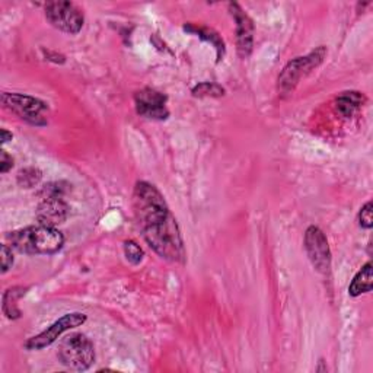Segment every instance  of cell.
Returning a JSON list of instances; mask_svg holds the SVG:
<instances>
[{"mask_svg": "<svg viewBox=\"0 0 373 373\" xmlns=\"http://www.w3.org/2000/svg\"><path fill=\"white\" fill-rule=\"evenodd\" d=\"M134 216L145 241L159 256L172 263L185 261V245L177 219L173 217L165 197L154 184L136 182L133 191Z\"/></svg>", "mask_w": 373, "mask_h": 373, "instance_id": "1", "label": "cell"}, {"mask_svg": "<svg viewBox=\"0 0 373 373\" xmlns=\"http://www.w3.org/2000/svg\"><path fill=\"white\" fill-rule=\"evenodd\" d=\"M6 239L12 248L28 255H51L60 251L64 245V237L60 230L40 224L10 232Z\"/></svg>", "mask_w": 373, "mask_h": 373, "instance_id": "2", "label": "cell"}, {"mask_svg": "<svg viewBox=\"0 0 373 373\" xmlns=\"http://www.w3.org/2000/svg\"><path fill=\"white\" fill-rule=\"evenodd\" d=\"M57 357L64 368L85 372L95 361V347L85 334L75 333L64 337L58 344Z\"/></svg>", "mask_w": 373, "mask_h": 373, "instance_id": "3", "label": "cell"}, {"mask_svg": "<svg viewBox=\"0 0 373 373\" xmlns=\"http://www.w3.org/2000/svg\"><path fill=\"white\" fill-rule=\"evenodd\" d=\"M325 56L326 49L321 45L317 50L311 51L308 56L296 57L293 60H290L277 79V89L280 95H289V93L293 92L302 77H305L313 69H317L324 62Z\"/></svg>", "mask_w": 373, "mask_h": 373, "instance_id": "4", "label": "cell"}, {"mask_svg": "<svg viewBox=\"0 0 373 373\" xmlns=\"http://www.w3.org/2000/svg\"><path fill=\"white\" fill-rule=\"evenodd\" d=\"M2 104L10 112L18 115L21 120L27 121L35 127H44L49 124V104L23 93H9L5 92L2 95Z\"/></svg>", "mask_w": 373, "mask_h": 373, "instance_id": "5", "label": "cell"}, {"mask_svg": "<svg viewBox=\"0 0 373 373\" xmlns=\"http://www.w3.org/2000/svg\"><path fill=\"white\" fill-rule=\"evenodd\" d=\"M45 18L51 25L66 34H77L84 28L85 16L72 2H50L45 5Z\"/></svg>", "mask_w": 373, "mask_h": 373, "instance_id": "6", "label": "cell"}, {"mask_svg": "<svg viewBox=\"0 0 373 373\" xmlns=\"http://www.w3.org/2000/svg\"><path fill=\"white\" fill-rule=\"evenodd\" d=\"M86 320H88V317L85 313H80V312L66 313L60 320H57L53 325H50L49 328L40 333L38 335L31 337L29 340L25 343V348L29 350V352H38V350L49 347L63 333L72 330V328H76V326L84 325L86 322Z\"/></svg>", "mask_w": 373, "mask_h": 373, "instance_id": "7", "label": "cell"}, {"mask_svg": "<svg viewBox=\"0 0 373 373\" xmlns=\"http://www.w3.org/2000/svg\"><path fill=\"white\" fill-rule=\"evenodd\" d=\"M305 250L313 268L328 274L331 268V250L325 233L318 226H309L305 232Z\"/></svg>", "mask_w": 373, "mask_h": 373, "instance_id": "8", "label": "cell"}, {"mask_svg": "<svg viewBox=\"0 0 373 373\" xmlns=\"http://www.w3.org/2000/svg\"><path fill=\"white\" fill-rule=\"evenodd\" d=\"M168 97L165 93L158 92L152 88H145L139 91L134 95L136 111L140 117L149 120L163 121L169 117V110L167 107Z\"/></svg>", "mask_w": 373, "mask_h": 373, "instance_id": "9", "label": "cell"}, {"mask_svg": "<svg viewBox=\"0 0 373 373\" xmlns=\"http://www.w3.org/2000/svg\"><path fill=\"white\" fill-rule=\"evenodd\" d=\"M229 14L237 23V49L241 58H248L254 47V22L238 3H229Z\"/></svg>", "mask_w": 373, "mask_h": 373, "instance_id": "10", "label": "cell"}, {"mask_svg": "<svg viewBox=\"0 0 373 373\" xmlns=\"http://www.w3.org/2000/svg\"><path fill=\"white\" fill-rule=\"evenodd\" d=\"M70 215V207L63 197H44L37 207V220L40 225L57 228L64 224Z\"/></svg>", "mask_w": 373, "mask_h": 373, "instance_id": "11", "label": "cell"}, {"mask_svg": "<svg viewBox=\"0 0 373 373\" xmlns=\"http://www.w3.org/2000/svg\"><path fill=\"white\" fill-rule=\"evenodd\" d=\"M365 101L366 98L361 92L357 91L341 92L335 99V108L344 119H350V117H353L354 112L365 104Z\"/></svg>", "mask_w": 373, "mask_h": 373, "instance_id": "12", "label": "cell"}, {"mask_svg": "<svg viewBox=\"0 0 373 373\" xmlns=\"http://www.w3.org/2000/svg\"><path fill=\"white\" fill-rule=\"evenodd\" d=\"M372 286H373V268L372 263L368 261L353 277L352 283L348 286V295L357 298L363 293H369L372 290Z\"/></svg>", "mask_w": 373, "mask_h": 373, "instance_id": "13", "label": "cell"}, {"mask_svg": "<svg viewBox=\"0 0 373 373\" xmlns=\"http://www.w3.org/2000/svg\"><path fill=\"white\" fill-rule=\"evenodd\" d=\"M184 29L186 32H190V34H194L197 35L198 38H202L203 41H207L212 44L215 49H216V56H217V63L220 60H224V56H225V43L224 40H221L220 35L212 29V28H207V27H197V25H193V23H189V25H185Z\"/></svg>", "mask_w": 373, "mask_h": 373, "instance_id": "14", "label": "cell"}, {"mask_svg": "<svg viewBox=\"0 0 373 373\" xmlns=\"http://www.w3.org/2000/svg\"><path fill=\"white\" fill-rule=\"evenodd\" d=\"M27 287H22V286H15V287H10L5 291L3 295V303H2V309H3V313L6 315V318L9 320H19L21 318V309L18 308L16 302L27 293Z\"/></svg>", "mask_w": 373, "mask_h": 373, "instance_id": "15", "label": "cell"}, {"mask_svg": "<svg viewBox=\"0 0 373 373\" xmlns=\"http://www.w3.org/2000/svg\"><path fill=\"white\" fill-rule=\"evenodd\" d=\"M191 92L195 98H220L225 95V88L213 82H203V84L195 85Z\"/></svg>", "mask_w": 373, "mask_h": 373, "instance_id": "16", "label": "cell"}, {"mask_svg": "<svg viewBox=\"0 0 373 373\" xmlns=\"http://www.w3.org/2000/svg\"><path fill=\"white\" fill-rule=\"evenodd\" d=\"M43 178V173L38 168H23L18 172L16 175V181L22 186V189H32V186L38 185V182Z\"/></svg>", "mask_w": 373, "mask_h": 373, "instance_id": "17", "label": "cell"}, {"mask_svg": "<svg viewBox=\"0 0 373 373\" xmlns=\"http://www.w3.org/2000/svg\"><path fill=\"white\" fill-rule=\"evenodd\" d=\"M123 250H124V255H125V260L133 264V265H137L143 261V256H145V252L143 250L140 248V245L132 239H128L124 242L123 245Z\"/></svg>", "mask_w": 373, "mask_h": 373, "instance_id": "18", "label": "cell"}, {"mask_svg": "<svg viewBox=\"0 0 373 373\" xmlns=\"http://www.w3.org/2000/svg\"><path fill=\"white\" fill-rule=\"evenodd\" d=\"M69 186H72V185H69L67 182H63V181L50 182L44 186L43 191H41V195H43V198L44 197H63L64 198L66 193L69 191Z\"/></svg>", "mask_w": 373, "mask_h": 373, "instance_id": "19", "label": "cell"}, {"mask_svg": "<svg viewBox=\"0 0 373 373\" xmlns=\"http://www.w3.org/2000/svg\"><path fill=\"white\" fill-rule=\"evenodd\" d=\"M372 202H368L363 207L360 208V212H359V225L360 228H363V229H372L373 226V217H372Z\"/></svg>", "mask_w": 373, "mask_h": 373, "instance_id": "20", "label": "cell"}, {"mask_svg": "<svg viewBox=\"0 0 373 373\" xmlns=\"http://www.w3.org/2000/svg\"><path fill=\"white\" fill-rule=\"evenodd\" d=\"M14 252H12V248H9L6 243L2 245V273H8L12 265H14Z\"/></svg>", "mask_w": 373, "mask_h": 373, "instance_id": "21", "label": "cell"}, {"mask_svg": "<svg viewBox=\"0 0 373 373\" xmlns=\"http://www.w3.org/2000/svg\"><path fill=\"white\" fill-rule=\"evenodd\" d=\"M14 167V158H12L5 149L0 150V172L6 173Z\"/></svg>", "mask_w": 373, "mask_h": 373, "instance_id": "22", "label": "cell"}, {"mask_svg": "<svg viewBox=\"0 0 373 373\" xmlns=\"http://www.w3.org/2000/svg\"><path fill=\"white\" fill-rule=\"evenodd\" d=\"M14 139V134H12L10 132H8L6 128H2V130H0V140H2V143H8L10 142V140Z\"/></svg>", "mask_w": 373, "mask_h": 373, "instance_id": "23", "label": "cell"}, {"mask_svg": "<svg viewBox=\"0 0 373 373\" xmlns=\"http://www.w3.org/2000/svg\"><path fill=\"white\" fill-rule=\"evenodd\" d=\"M44 54H45L47 58H50V56H51L50 51H45V50H44ZM51 60L56 62V63H64V56H62V54H56V53H54Z\"/></svg>", "mask_w": 373, "mask_h": 373, "instance_id": "24", "label": "cell"}]
</instances>
